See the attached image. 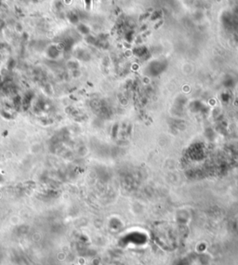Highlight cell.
Masks as SVG:
<instances>
[{"mask_svg":"<svg viewBox=\"0 0 238 265\" xmlns=\"http://www.w3.org/2000/svg\"><path fill=\"white\" fill-rule=\"evenodd\" d=\"M85 2H86L87 8V9H89V7H90V4H91V0H85Z\"/></svg>","mask_w":238,"mask_h":265,"instance_id":"obj_1","label":"cell"}]
</instances>
